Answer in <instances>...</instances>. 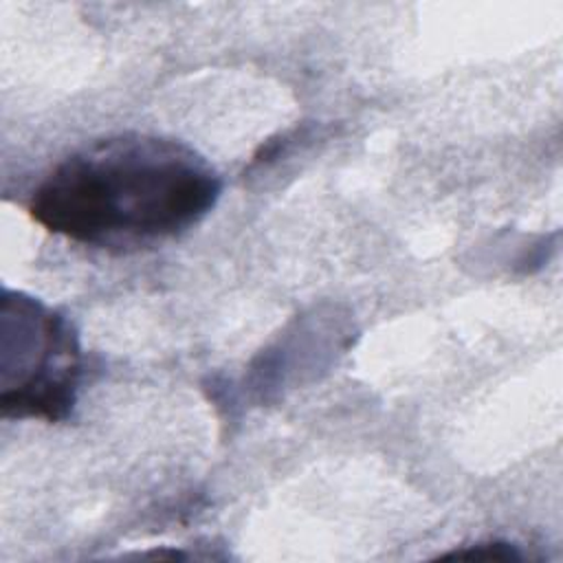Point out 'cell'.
<instances>
[{
    "mask_svg": "<svg viewBox=\"0 0 563 563\" xmlns=\"http://www.w3.org/2000/svg\"><path fill=\"white\" fill-rule=\"evenodd\" d=\"M79 383V345L66 317L42 301L4 290L0 409L4 418L62 420Z\"/></svg>",
    "mask_w": 563,
    "mask_h": 563,
    "instance_id": "2",
    "label": "cell"
},
{
    "mask_svg": "<svg viewBox=\"0 0 563 563\" xmlns=\"http://www.w3.org/2000/svg\"><path fill=\"white\" fill-rule=\"evenodd\" d=\"M220 189L216 169L189 145L119 134L59 161L29 211L51 233L128 251L185 233L213 209Z\"/></svg>",
    "mask_w": 563,
    "mask_h": 563,
    "instance_id": "1",
    "label": "cell"
},
{
    "mask_svg": "<svg viewBox=\"0 0 563 563\" xmlns=\"http://www.w3.org/2000/svg\"><path fill=\"white\" fill-rule=\"evenodd\" d=\"M444 556H455V559H486V561H519L521 554L510 545V543H479L471 550H455Z\"/></svg>",
    "mask_w": 563,
    "mask_h": 563,
    "instance_id": "3",
    "label": "cell"
}]
</instances>
